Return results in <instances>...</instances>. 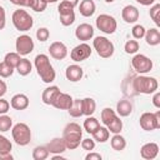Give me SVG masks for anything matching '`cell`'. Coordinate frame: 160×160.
Masks as SVG:
<instances>
[{
    "label": "cell",
    "mask_w": 160,
    "mask_h": 160,
    "mask_svg": "<svg viewBox=\"0 0 160 160\" xmlns=\"http://www.w3.org/2000/svg\"><path fill=\"white\" fill-rule=\"evenodd\" d=\"M101 155L99 152H94V151H90L89 154H86L85 156V160H101Z\"/></svg>",
    "instance_id": "c3c4849f"
},
{
    "label": "cell",
    "mask_w": 160,
    "mask_h": 160,
    "mask_svg": "<svg viewBox=\"0 0 160 160\" xmlns=\"http://www.w3.org/2000/svg\"><path fill=\"white\" fill-rule=\"evenodd\" d=\"M44 1H45L46 4H50V2H56L58 0H44Z\"/></svg>",
    "instance_id": "11a10c76"
},
{
    "label": "cell",
    "mask_w": 160,
    "mask_h": 160,
    "mask_svg": "<svg viewBox=\"0 0 160 160\" xmlns=\"http://www.w3.org/2000/svg\"><path fill=\"white\" fill-rule=\"evenodd\" d=\"M91 135H92V138H94L95 141H98V142H105V141L109 140L110 131L108 130L106 126H99Z\"/></svg>",
    "instance_id": "d4e9b609"
},
{
    "label": "cell",
    "mask_w": 160,
    "mask_h": 160,
    "mask_svg": "<svg viewBox=\"0 0 160 160\" xmlns=\"http://www.w3.org/2000/svg\"><path fill=\"white\" fill-rule=\"evenodd\" d=\"M11 148H12L11 141L6 136L0 134V152H10Z\"/></svg>",
    "instance_id": "74e56055"
},
{
    "label": "cell",
    "mask_w": 160,
    "mask_h": 160,
    "mask_svg": "<svg viewBox=\"0 0 160 160\" xmlns=\"http://www.w3.org/2000/svg\"><path fill=\"white\" fill-rule=\"evenodd\" d=\"M121 16H122V20L128 24H132V22H136L139 20V16H140V12H139V9L134 5H126L122 11H121Z\"/></svg>",
    "instance_id": "9a60e30c"
},
{
    "label": "cell",
    "mask_w": 160,
    "mask_h": 160,
    "mask_svg": "<svg viewBox=\"0 0 160 160\" xmlns=\"http://www.w3.org/2000/svg\"><path fill=\"white\" fill-rule=\"evenodd\" d=\"M159 154V145L156 142H146L140 149V155L145 160H152Z\"/></svg>",
    "instance_id": "5bb4252c"
},
{
    "label": "cell",
    "mask_w": 160,
    "mask_h": 160,
    "mask_svg": "<svg viewBox=\"0 0 160 160\" xmlns=\"http://www.w3.org/2000/svg\"><path fill=\"white\" fill-rule=\"evenodd\" d=\"M14 74V68L6 64L5 61L0 62V78H9Z\"/></svg>",
    "instance_id": "8d00e7d4"
},
{
    "label": "cell",
    "mask_w": 160,
    "mask_h": 160,
    "mask_svg": "<svg viewBox=\"0 0 160 160\" xmlns=\"http://www.w3.org/2000/svg\"><path fill=\"white\" fill-rule=\"evenodd\" d=\"M124 50L126 54H136L139 50V42L136 40H128L124 45Z\"/></svg>",
    "instance_id": "d590c367"
},
{
    "label": "cell",
    "mask_w": 160,
    "mask_h": 160,
    "mask_svg": "<svg viewBox=\"0 0 160 160\" xmlns=\"http://www.w3.org/2000/svg\"><path fill=\"white\" fill-rule=\"evenodd\" d=\"M95 10H96V6L94 0H81L79 4V11L85 18L92 16L95 14Z\"/></svg>",
    "instance_id": "44dd1931"
},
{
    "label": "cell",
    "mask_w": 160,
    "mask_h": 160,
    "mask_svg": "<svg viewBox=\"0 0 160 160\" xmlns=\"http://www.w3.org/2000/svg\"><path fill=\"white\" fill-rule=\"evenodd\" d=\"M140 5H144V6H149V5H152L155 2V0H136Z\"/></svg>",
    "instance_id": "f5cc1de1"
},
{
    "label": "cell",
    "mask_w": 160,
    "mask_h": 160,
    "mask_svg": "<svg viewBox=\"0 0 160 160\" xmlns=\"http://www.w3.org/2000/svg\"><path fill=\"white\" fill-rule=\"evenodd\" d=\"M72 100H74V99L71 98V95L60 91V92L58 94L56 99L54 100L52 106H55V108L59 109V110H68V109L71 106Z\"/></svg>",
    "instance_id": "e0dca14e"
},
{
    "label": "cell",
    "mask_w": 160,
    "mask_h": 160,
    "mask_svg": "<svg viewBox=\"0 0 160 160\" xmlns=\"http://www.w3.org/2000/svg\"><path fill=\"white\" fill-rule=\"evenodd\" d=\"M12 126V119L5 114L0 115V131L1 132H5V131H9Z\"/></svg>",
    "instance_id": "e575fe53"
},
{
    "label": "cell",
    "mask_w": 160,
    "mask_h": 160,
    "mask_svg": "<svg viewBox=\"0 0 160 160\" xmlns=\"http://www.w3.org/2000/svg\"><path fill=\"white\" fill-rule=\"evenodd\" d=\"M131 65L134 70L139 74H146L152 69V61L150 60V58L142 54H136L131 59Z\"/></svg>",
    "instance_id": "9c48e42d"
},
{
    "label": "cell",
    "mask_w": 160,
    "mask_h": 160,
    "mask_svg": "<svg viewBox=\"0 0 160 160\" xmlns=\"http://www.w3.org/2000/svg\"><path fill=\"white\" fill-rule=\"evenodd\" d=\"M81 105H82V114L86 115V116L92 115L96 110V102L92 98L81 99Z\"/></svg>",
    "instance_id": "cb8c5ba5"
},
{
    "label": "cell",
    "mask_w": 160,
    "mask_h": 160,
    "mask_svg": "<svg viewBox=\"0 0 160 160\" xmlns=\"http://www.w3.org/2000/svg\"><path fill=\"white\" fill-rule=\"evenodd\" d=\"M92 45H94V49L96 50L98 55L100 58H110L114 55V51H115V46L114 44L105 36H96L92 41Z\"/></svg>",
    "instance_id": "8992f818"
},
{
    "label": "cell",
    "mask_w": 160,
    "mask_h": 160,
    "mask_svg": "<svg viewBox=\"0 0 160 160\" xmlns=\"http://www.w3.org/2000/svg\"><path fill=\"white\" fill-rule=\"evenodd\" d=\"M20 59H21V58H20V54H18V52H8V54L5 55V58H4V61L15 69V68L18 66Z\"/></svg>",
    "instance_id": "836d02e7"
},
{
    "label": "cell",
    "mask_w": 160,
    "mask_h": 160,
    "mask_svg": "<svg viewBox=\"0 0 160 160\" xmlns=\"http://www.w3.org/2000/svg\"><path fill=\"white\" fill-rule=\"evenodd\" d=\"M58 10H59V14H62V12H69V11H72V10H74V6H72L70 2H68V1L62 0V1L59 4Z\"/></svg>",
    "instance_id": "ee69618b"
},
{
    "label": "cell",
    "mask_w": 160,
    "mask_h": 160,
    "mask_svg": "<svg viewBox=\"0 0 160 160\" xmlns=\"http://www.w3.org/2000/svg\"><path fill=\"white\" fill-rule=\"evenodd\" d=\"M115 0H105V2H108V4H111V2H114Z\"/></svg>",
    "instance_id": "9f6ffc18"
},
{
    "label": "cell",
    "mask_w": 160,
    "mask_h": 160,
    "mask_svg": "<svg viewBox=\"0 0 160 160\" xmlns=\"http://www.w3.org/2000/svg\"><path fill=\"white\" fill-rule=\"evenodd\" d=\"M6 90H8V86H6V82H5L4 80H1V79H0V98L5 95V92H6Z\"/></svg>",
    "instance_id": "f907efd6"
},
{
    "label": "cell",
    "mask_w": 160,
    "mask_h": 160,
    "mask_svg": "<svg viewBox=\"0 0 160 160\" xmlns=\"http://www.w3.org/2000/svg\"><path fill=\"white\" fill-rule=\"evenodd\" d=\"M65 76L69 81H72V82H76V81H80L84 76V70L80 65H76V64H72V65H69L65 70Z\"/></svg>",
    "instance_id": "2e32d148"
},
{
    "label": "cell",
    "mask_w": 160,
    "mask_h": 160,
    "mask_svg": "<svg viewBox=\"0 0 160 160\" xmlns=\"http://www.w3.org/2000/svg\"><path fill=\"white\" fill-rule=\"evenodd\" d=\"M90 55H91V48H90V45L86 44V42H81V44L76 45V46L71 50V52H70L71 60H74V61H76V62L86 60L88 58H90Z\"/></svg>",
    "instance_id": "8fae6325"
},
{
    "label": "cell",
    "mask_w": 160,
    "mask_h": 160,
    "mask_svg": "<svg viewBox=\"0 0 160 160\" xmlns=\"http://www.w3.org/2000/svg\"><path fill=\"white\" fill-rule=\"evenodd\" d=\"M30 101L25 94H16L10 100V106L15 110H25L29 106Z\"/></svg>",
    "instance_id": "ac0fdd59"
},
{
    "label": "cell",
    "mask_w": 160,
    "mask_h": 160,
    "mask_svg": "<svg viewBox=\"0 0 160 160\" xmlns=\"http://www.w3.org/2000/svg\"><path fill=\"white\" fill-rule=\"evenodd\" d=\"M116 116H118L116 112H115L111 108H104V109L101 110V114H100L101 121H102V124H104L105 126H106L108 124H110Z\"/></svg>",
    "instance_id": "f546056e"
},
{
    "label": "cell",
    "mask_w": 160,
    "mask_h": 160,
    "mask_svg": "<svg viewBox=\"0 0 160 160\" xmlns=\"http://www.w3.org/2000/svg\"><path fill=\"white\" fill-rule=\"evenodd\" d=\"M59 18H60V22L64 26H70L75 21V12L74 10L69 12H62V14H59Z\"/></svg>",
    "instance_id": "1f68e13d"
},
{
    "label": "cell",
    "mask_w": 160,
    "mask_h": 160,
    "mask_svg": "<svg viewBox=\"0 0 160 160\" xmlns=\"http://www.w3.org/2000/svg\"><path fill=\"white\" fill-rule=\"evenodd\" d=\"M34 64H35L38 75L41 78V80L44 82L50 84V82H52L55 80L56 72H55L52 65L50 64V59H49L48 55H45V54L36 55L35 60H34Z\"/></svg>",
    "instance_id": "6da1fadb"
},
{
    "label": "cell",
    "mask_w": 160,
    "mask_h": 160,
    "mask_svg": "<svg viewBox=\"0 0 160 160\" xmlns=\"http://www.w3.org/2000/svg\"><path fill=\"white\" fill-rule=\"evenodd\" d=\"M99 126H100L99 120H98L96 118L91 116V115L88 116V118L84 120V129H85V131L89 132V134H92Z\"/></svg>",
    "instance_id": "f1b7e54d"
},
{
    "label": "cell",
    "mask_w": 160,
    "mask_h": 160,
    "mask_svg": "<svg viewBox=\"0 0 160 160\" xmlns=\"http://www.w3.org/2000/svg\"><path fill=\"white\" fill-rule=\"evenodd\" d=\"M132 88L136 92H140V94H146V95H150V94H154L158 88H159V82L155 78L152 76H146V75H140V76H136L132 81Z\"/></svg>",
    "instance_id": "3957f363"
},
{
    "label": "cell",
    "mask_w": 160,
    "mask_h": 160,
    "mask_svg": "<svg viewBox=\"0 0 160 160\" xmlns=\"http://www.w3.org/2000/svg\"><path fill=\"white\" fill-rule=\"evenodd\" d=\"M34 40L31 39V36L24 34V35H20L16 41H15V49H16V52L20 54V55H29L32 50H34Z\"/></svg>",
    "instance_id": "30bf717a"
},
{
    "label": "cell",
    "mask_w": 160,
    "mask_h": 160,
    "mask_svg": "<svg viewBox=\"0 0 160 160\" xmlns=\"http://www.w3.org/2000/svg\"><path fill=\"white\" fill-rule=\"evenodd\" d=\"M34 0H10V2H12L14 5L18 6H25V8H31Z\"/></svg>",
    "instance_id": "bcb514c9"
},
{
    "label": "cell",
    "mask_w": 160,
    "mask_h": 160,
    "mask_svg": "<svg viewBox=\"0 0 160 160\" xmlns=\"http://www.w3.org/2000/svg\"><path fill=\"white\" fill-rule=\"evenodd\" d=\"M140 126L145 131L158 130L160 128V110L156 112H144L139 119Z\"/></svg>",
    "instance_id": "ba28073f"
},
{
    "label": "cell",
    "mask_w": 160,
    "mask_h": 160,
    "mask_svg": "<svg viewBox=\"0 0 160 160\" xmlns=\"http://www.w3.org/2000/svg\"><path fill=\"white\" fill-rule=\"evenodd\" d=\"M81 138H82V129L78 122H69L64 128L62 139L65 141L66 149L69 150L76 149L81 142Z\"/></svg>",
    "instance_id": "7a4b0ae2"
},
{
    "label": "cell",
    "mask_w": 160,
    "mask_h": 160,
    "mask_svg": "<svg viewBox=\"0 0 160 160\" xmlns=\"http://www.w3.org/2000/svg\"><path fill=\"white\" fill-rule=\"evenodd\" d=\"M152 104H154V106L155 108H160V92L156 90L155 91V94H154V98H152Z\"/></svg>",
    "instance_id": "681fc988"
},
{
    "label": "cell",
    "mask_w": 160,
    "mask_h": 160,
    "mask_svg": "<svg viewBox=\"0 0 160 160\" xmlns=\"http://www.w3.org/2000/svg\"><path fill=\"white\" fill-rule=\"evenodd\" d=\"M48 150L50 154H62L65 150H66V145H65V141L62 138H54L52 140H50V142L46 145Z\"/></svg>",
    "instance_id": "d6986e66"
},
{
    "label": "cell",
    "mask_w": 160,
    "mask_h": 160,
    "mask_svg": "<svg viewBox=\"0 0 160 160\" xmlns=\"http://www.w3.org/2000/svg\"><path fill=\"white\" fill-rule=\"evenodd\" d=\"M68 111H69L70 116H72V118H80V116H82L84 114H82L81 100H80V99H74V100H72V104H71V106L68 109Z\"/></svg>",
    "instance_id": "83f0119b"
},
{
    "label": "cell",
    "mask_w": 160,
    "mask_h": 160,
    "mask_svg": "<svg viewBox=\"0 0 160 160\" xmlns=\"http://www.w3.org/2000/svg\"><path fill=\"white\" fill-rule=\"evenodd\" d=\"M9 109H10V102L8 100L0 98V115L6 114L9 111Z\"/></svg>",
    "instance_id": "f6af8a7d"
},
{
    "label": "cell",
    "mask_w": 160,
    "mask_h": 160,
    "mask_svg": "<svg viewBox=\"0 0 160 160\" xmlns=\"http://www.w3.org/2000/svg\"><path fill=\"white\" fill-rule=\"evenodd\" d=\"M106 128H108V130H109L110 132H112V134H120V131L122 130V121L120 120L119 116H116L110 124L106 125Z\"/></svg>",
    "instance_id": "d6a6232c"
},
{
    "label": "cell",
    "mask_w": 160,
    "mask_h": 160,
    "mask_svg": "<svg viewBox=\"0 0 160 160\" xmlns=\"http://www.w3.org/2000/svg\"><path fill=\"white\" fill-rule=\"evenodd\" d=\"M15 69L18 70V72L21 76H26V75H29L31 72L32 65H31L30 60H28L26 58H24V59H20V61H19V64H18V66Z\"/></svg>",
    "instance_id": "4316f807"
},
{
    "label": "cell",
    "mask_w": 160,
    "mask_h": 160,
    "mask_svg": "<svg viewBox=\"0 0 160 160\" xmlns=\"http://www.w3.org/2000/svg\"><path fill=\"white\" fill-rule=\"evenodd\" d=\"M50 155L46 146H36L32 150V159L34 160H45Z\"/></svg>",
    "instance_id": "4dcf8cb0"
},
{
    "label": "cell",
    "mask_w": 160,
    "mask_h": 160,
    "mask_svg": "<svg viewBox=\"0 0 160 160\" xmlns=\"http://www.w3.org/2000/svg\"><path fill=\"white\" fill-rule=\"evenodd\" d=\"M80 145H81V148H82L84 150H86V151H91V150H94V149H95V140H94V139L88 138V139L81 140Z\"/></svg>",
    "instance_id": "7bdbcfd3"
},
{
    "label": "cell",
    "mask_w": 160,
    "mask_h": 160,
    "mask_svg": "<svg viewBox=\"0 0 160 160\" xmlns=\"http://www.w3.org/2000/svg\"><path fill=\"white\" fill-rule=\"evenodd\" d=\"M145 41L148 45L150 46H156L160 44V31L154 28V29H149L145 31Z\"/></svg>",
    "instance_id": "7402d4cb"
},
{
    "label": "cell",
    "mask_w": 160,
    "mask_h": 160,
    "mask_svg": "<svg viewBox=\"0 0 160 160\" xmlns=\"http://www.w3.org/2000/svg\"><path fill=\"white\" fill-rule=\"evenodd\" d=\"M145 28L142 26V25H140V24H138V25H135L134 28H132V30H131V32H132V36L135 38V39H142L144 36H145Z\"/></svg>",
    "instance_id": "ab89813d"
},
{
    "label": "cell",
    "mask_w": 160,
    "mask_h": 160,
    "mask_svg": "<svg viewBox=\"0 0 160 160\" xmlns=\"http://www.w3.org/2000/svg\"><path fill=\"white\" fill-rule=\"evenodd\" d=\"M50 36V31L46 28H39L36 30V38L39 41H46Z\"/></svg>",
    "instance_id": "60d3db41"
},
{
    "label": "cell",
    "mask_w": 160,
    "mask_h": 160,
    "mask_svg": "<svg viewBox=\"0 0 160 160\" xmlns=\"http://www.w3.org/2000/svg\"><path fill=\"white\" fill-rule=\"evenodd\" d=\"M75 36L78 40L81 41H88L90 39H92L94 36V28L90 24H80L76 29H75Z\"/></svg>",
    "instance_id": "4fadbf2b"
},
{
    "label": "cell",
    "mask_w": 160,
    "mask_h": 160,
    "mask_svg": "<svg viewBox=\"0 0 160 160\" xmlns=\"http://www.w3.org/2000/svg\"><path fill=\"white\" fill-rule=\"evenodd\" d=\"M65 1H68V2H70L74 8L76 6V5H79V0H65Z\"/></svg>",
    "instance_id": "db71d44e"
},
{
    "label": "cell",
    "mask_w": 160,
    "mask_h": 160,
    "mask_svg": "<svg viewBox=\"0 0 160 160\" xmlns=\"http://www.w3.org/2000/svg\"><path fill=\"white\" fill-rule=\"evenodd\" d=\"M14 156L10 152H0V160H12Z\"/></svg>",
    "instance_id": "816d5d0a"
},
{
    "label": "cell",
    "mask_w": 160,
    "mask_h": 160,
    "mask_svg": "<svg viewBox=\"0 0 160 160\" xmlns=\"http://www.w3.org/2000/svg\"><path fill=\"white\" fill-rule=\"evenodd\" d=\"M150 18H151V20L159 26L160 25V21H159V19H160V4H155L151 9H150Z\"/></svg>",
    "instance_id": "f35d334b"
},
{
    "label": "cell",
    "mask_w": 160,
    "mask_h": 160,
    "mask_svg": "<svg viewBox=\"0 0 160 160\" xmlns=\"http://www.w3.org/2000/svg\"><path fill=\"white\" fill-rule=\"evenodd\" d=\"M110 145H111V148H112L114 150L121 151V150H124V149L126 148V140H125V138H124L122 135H120V134H114V136H112L111 140H110Z\"/></svg>",
    "instance_id": "484cf974"
},
{
    "label": "cell",
    "mask_w": 160,
    "mask_h": 160,
    "mask_svg": "<svg viewBox=\"0 0 160 160\" xmlns=\"http://www.w3.org/2000/svg\"><path fill=\"white\" fill-rule=\"evenodd\" d=\"M59 92H60V89H59L56 85H52V86L46 88V89L42 91V95H41L42 102L46 104V105H52V102H54V100L56 99V96H58Z\"/></svg>",
    "instance_id": "ffe728a7"
},
{
    "label": "cell",
    "mask_w": 160,
    "mask_h": 160,
    "mask_svg": "<svg viewBox=\"0 0 160 160\" xmlns=\"http://www.w3.org/2000/svg\"><path fill=\"white\" fill-rule=\"evenodd\" d=\"M6 25V12L2 6H0V30H2Z\"/></svg>",
    "instance_id": "7dc6e473"
},
{
    "label": "cell",
    "mask_w": 160,
    "mask_h": 160,
    "mask_svg": "<svg viewBox=\"0 0 160 160\" xmlns=\"http://www.w3.org/2000/svg\"><path fill=\"white\" fill-rule=\"evenodd\" d=\"M49 52L50 55L56 59V60H62L66 58L68 55V48L64 42L61 41H54L50 46H49Z\"/></svg>",
    "instance_id": "7c38bea8"
},
{
    "label": "cell",
    "mask_w": 160,
    "mask_h": 160,
    "mask_svg": "<svg viewBox=\"0 0 160 160\" xmlns=\"http://www.w3.org/2000/svg\"><path fill=\"white\" fill-rule=\"evenodd\" d=\"M11 19H12V24H14L15 29L19 31H29L34 25L32 16L22 9L15 10L12 12Z\"/></svg>",
    "instance_id": "277c9868"
},
{
    "label": "cell",
    "mask_w": 160,
    "mask_h": 160,
    "mask_svg": "<svg viewBox=\"0 0 160 160\" xmlns=\"http://www.w3.org/2000/svg\"><path fill=\"white\" fill-rule=\"evenodd\" d=\"M46 6H48V4L44 0H34L32 5H31V9L36 12H42L46 9Z\"/></svg>",
    "instance_id": "b9f144b4"
},
{
    "label": "cell",
    "mask_w": 160,
    "mask_h": 160,
    "mask_svg": "<svg viewBox=\"0 0 160 160\" xmlns=\"http://www.w3.org/2000/svg\"><path fill=\"white\" fill-rule=\"evenodd\" d=\"M116 111H118V115H120V116H129L132 111L131 101H129L126 99H121L116 104Z\"/></svg>",
    "instance_id": "603a6c76"
},
{
    "label": "cell",
    "mask_w": 160,
    "mask_h": 160,
    "mask_svg": "<svg viewBox=\"0 0 160 160\" xmlns=\"http://www.w3.org/2000/svg\"><path fill=\"white\" fill-rule=\"evenodd\" d=\"M11 134H12L14 141L20 146L28 145L30 142V140H31V130L25 122L15 124L12 126V129H11Z\"/></svg>",
    "instance_id": "5b68a950"
},
{
    "label": "cell",
    "mask_w": 160,
    "mask_h": 160,
    "mask_svg": "<svg viewBox=\"0 0 160 160\" xmlns=\"http://www.w3.org/2000/svg\"><path fill=\"white\" fill-rule=\"evenodd\" d=\"M95 25L100 31H102L104 34H108V35L114 34L118 28V22L115 20V18L109 14H100L95 20Z\"/></svg>",
    "instance_id": "52a82bcc"
}]
</instances>
